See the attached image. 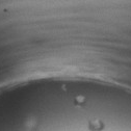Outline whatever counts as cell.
Masks as SVG:
<instances>
[{
    "label": "cell",
    "instance_id": "1",
    "mask_svg": "<svg viewBox=\"0 0 131 131\" xmlns=\"http://www.w3.org/2000/svg\"><path fill=\"white\" fill-rule=\"evenodd\" d=\"M89 128L91 131H102L104 129V124H103V122H101L99 120L91 121L89 123Z\"/></svg>",
    "mask_w": 131,
    "mask_h": 131
}]
</instances>
